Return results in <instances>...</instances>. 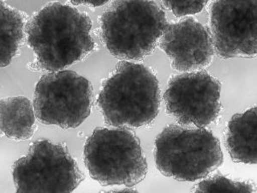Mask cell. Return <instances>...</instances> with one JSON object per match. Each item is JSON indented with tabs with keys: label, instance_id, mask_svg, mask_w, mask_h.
I'll return each mask as SVG.
<instances>
[{
	"label": "cell",
	"instance_id": "obj_6",
	"mask_svg": "<svg viewBox=\"0 0 257 193\" xmlns=\"http://www.w3.org/2000/svg\"><path fill=\"white\" fill-rule=\"evenodd\" d=\"M94 89L87 78L72 70L46 74L35 87L34 109L41 123L76 128L90 115Z\"/></svg>",
	"mask_w": 257,
	"mask_h": 193
},
{
	"label": "cell",
	"instance_id": "obj_13",
	"mask_svg": "<svg viewBox=\"0 0 257 193\" xmlns=\"http://www.w3.org/2000/svg\"><path fill=\"white\" fill-rule=\"evenodd\" d=\"M24 15L1 1L0 3V56L1 67L9 65L24 40Z\"/></svg>",
	"mask_w": 257,
	"mask_h": 193
},
{
	"label": "cell",
	"instance_id": "obj_15",
	"mask_svg": "<svg viewBox=\"0 0 257 193\" xmlns=\"http://www.w3.org/2000/svg\"><path fill=\"white\" fill-rule=\"evenodd\" d=\"M208 1H162L161 5L170 10L177 18L193 15L201 12Z\"/></svg>",
	"mask_w": 257,
	"mask_h": 193
},
{
	"label": "cell",
	"instance_id": "obj_16",
	"mask_svg": "<svg viewBox=\"0 0 257 193\" xmlns=\"http://www.w3.org/2000/svg\"><path fill=\"white\" fill-rule=\"evenodd\" d=\"M106 3H108V1H106V0H104V1H71V4L74 6L84 5V6H90V7H94V8L104 6Z\"/></svg>",
	"mask_w": 257,
	"mask_h": 193
},
{
	"label": "cell",
	"instance_id": "obj_11",
	"mask_svg": "<svg viewBox=\"0 0 257 193\" xmlns=\"http://www.w3.org/2000/svg\"><path fill=\"white\" fill-rule=\"evenodd\" d=\"M225 138L226 149L234 162L256 164V107L231 117Z\"/></svg>",
	"mask_w": 257,
	"mask_h": 193
},
{
	"label": "cell",
	"instance_id": "obj_5",
	"mask_svg": "<svg viewBox=\"0 0 257 193\" xmlns=\"http://www.w3.org/2000/svg\"><path fill=\"white\" fill-rule=\"evenodd\" d=\"M84 163L102 185L133 187L148 173L140 139L127 128L95 129L85 144Z\"/></svg>",
	"mask_w": 257,
	"mask_h": 193
},
{
	"label": "cell",
	"instance_id": "obj_8",
	"mask_svg": "<svg viewBox=\"0 0 257 193\" xmlns=\"http://www.w3.org/2000/svg\"><path fill=\"white\" fill-rule=\"evenodd\" d=\"M221 83L204 70L171 78L164 94L167 114L184 126L198 128L213 123L221 110Z\"/></svg>",
	"mask_w": 257,
	"mask_h": 193
},
{
	"label": "cell",
	"instance_id": "obj_9",
	"mask_svg": "<svg viewBox=\"0 0 257 193\" xmlns=\"http://www.w3.org/2000/svg\"><path fill=\"white\" fill-rule=\"evenodd\" d=\"M209 17L213 49L219 58L256 55L257 1H215Z\"/></svg>",
	"mask_w": 257,
	"mask_h": 193
},
{
	"label": "cell",
	"instance_id": "obj_2",
	"mask_svg": "<svg viewBox=\"0 0 257 193\" xmlns=\"http://www.w3.org/2000/svg\"><path fill=\"white\" fill-rule=\"evenodd\" d=\"M157 76L144 64L121 61L100 88L97 104L105 124L138 128L154 122L161 109Z\"/></svg>",
	"mask_w": 257,
	"mask_h": 193
},
{
	"label": "cell",
	"instance_id": "obj_1",
	"mask_svg": "<svg viewBox=\"0 0 257 193\" xmlns=\"http://www.w3.org/2000/svg\"><path fill=\"white\" fill-rule=\"evenodd\" d=\"M91 28L88 14L76 8L59 2L44 6L26 25L36 67L54 72L85 59L94 48Z\"/></svg>",
	"mask_w": 257,
	"mask_h": 193
},
{
	"label": "cell",
	"instance_id": "obj_7",
	"mask_svg": "<svg viewBox=\"0 0 257 193\" xmlns=\"http://www.w3.org/2000/svg\"><path fill=\"white\" fill-rule=\"evenodd\" d=\"M17 192H71L85 176L66 147L48 140L30 144L12 167Z\"/></svg>",
	"mask_w": 257,
	"mask_h": 193
},
{
	"label": "cell",
	"instance_id": "obj_3",
	"mask_svg": "<svg viewBox=\"0 0 257 193\" xmlns=\"http://www.w3.org/2000/svg\"><path fill=\"white\" fill-rule=\"evenodd\" d=\"M100 38L117 59L141 60L155 51L168 26L154 1H114L99 19Z\"/></svg>",
	"mask_w": 257,
	"mask_h": 193
},
{
	"label": "cell",
	"instance_id": "obj_14",
	"mask_svg": "<svg viewBox=\"0 0 257 193\" xmlns=\"http://www.w3.org/2000/svg\"><path fill=\"white\" fill-rule=\"evenodd\" d=\"M194 192H255L254 184L248 182L234 181L225 176H213L200 182L192 190Z\"/></svg>",
	"mask_w": 257,
	"mask_h": 193
},
{
	"label": "cell",
	"instance_id": "obj_12",
	"mask_svg": "<svg viewBox=\"0 0 257 193\" xmlns=\"http://www.w3.org/2000/svg\"><path fill=\"white\" fill-rule=\"evenodd\" d=\"M0 117L1 131L7 138L16 141L27 140L35 132V109L26 97L1 100Z\"/></svg>",
	"mask_w": 257,
	"mask_h": 193
},
{
	"label": "cell",
	"instance_id": "obj_4",
	"mask_svg": "<svg viewBox=\"0 0 257 193\" xmlns=\"http://www.w3.org/2000/svg\"><path fill=\"white\" fill-rule=\"evenodd\" d=\"M156 167L163 175L179 181L205 178L223 163L218 138L207 129L170 125L155 143Z\"/></svg>",
	"mask_w": 257,
	"mask_h": 193
},
{
	"label": "cell",
	"instance_id": "obj_10",
	"mask_svg": "<svg viewBox=\"0 0 257 193\" xmlns=\"http://www.w3.org/2000/svg\"><path fill=\"white\" fill-rule=\"evenodd\" d=\"M160 47L171 59L172 67L182 72L208 67L214 54L210 33L194 18L168 24Z\"/></svg>",
	"mask_w": 257,
	"mask_h": 193
}]
</instances>
